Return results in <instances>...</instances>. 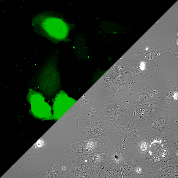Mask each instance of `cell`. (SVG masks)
Returning <instances> with one entry per match:
<instances>
[{
	"label": "cell",
	"mask_w": 178,
	"mask_h": 178,
	"mask_svg": "<svg viewBox=\"0 0 178 178\" xmlns=\"http://www.w3.org/2000/svg\"><path fill=\"white\" fill-rule=\"evenodd\" d=\"M132 74L123 59L107 71L80 98L84 103L109 104L126 101L135 94L131 90Z\"/></svg>",
	"instance_id": "6da1fadb"
},
{
	"label": "cell",
	"mask_w": 178,
	"mask_h": 178,
	"mask_svg": "<svg viewBox=\"0 0 178 178\" xmlns=\"http://www.w3.org/2000/svg\"><path fill=\"white\" fill-rule=\"evenodd\" d=\"M81 110L74 114L75 120L72 133L73 139L77 142L96 138L100 139L104 146L115 150L114 143L123 137L118 134L110 123L103 119L92 110L89 105L83 104Z\"/></svg>",
	"instance_id": "7a4b0ae2"
},
{
	"label": "cell",
	"mask_w": 178,
	"mask_h": 178,
	"mask_svg": "<svg viewBox=\"0 0 178 178\" xmlns=\"http://www.w3.org/2000/svg\"><path fill=\"white\" fill-rule=\"evenodd\" d=\"M58 13L44 11L32 19V25L35 32L55 44L60 41H67L69 30L68 24Z\"/></svg>",
	"instance_id": "3957f363"
},
{
	"label": "cell",
	"mask_w": 178,
	"mask_h": 178,
	"mask_svg": "<svg viewBox=\"0 0 178 178\" xmlns=\"http://www.w3.org/2000/svg\"><path fill=\"white\" fill-rule=\"evenodd\" d=\"M178 125L176 118L165 132L147 139L150 151L164 161L178 158Z\"/></svg>",
	"instance_id": "277c9868"
},
{
	"label": "cell",
	"mask_w": 178,
	"mask_h": 178,
	"mask_svg": "<svg viewBox=\"0 0 178 178\" xmlns=\"http://www.w3.org/2000/svg\"><path fill=\"white\" fill-rule=\"evenodd\" d=\"M170 50L175 56L177 55L170 48L168 42L161 40L155 39L148 44L145 49L139 52L131 51L128 55L131 58H138L145 62L147 66L156 69L158 73L160 69V66L164 61L158 58L159 54L166 50Z\"/></svg>",
	"instance_id": "5b68a950"
},
{
	"label": "cell",
	"mask_w": 178,
	"mask_h": 178,
	"mask_svg": "<svg viewBox=\"0 0 178 178\" xmlns=\"http://www.w3.org/2000/svg\"><path fill=\"white\" fill-rule=\"evenodd\" d=\"M178 106L170 107L148 120L146 122L148 128L144 139H148L166 131L178 117Z\"/></svg>",
	"instance_id": "8992f818"
},
{
	"label": "cell",
	"mask_w": 178,
	"mask_h": 178,
	"mask_svg": "<svg viewBox=\"0 0 178 178\" xmlns=\"http://www.w3.org/2000/svg\"><path fill=\"white\" fill-rule=\"evenodd\" d=\"M63 161L67 178H96L100 170L88 166L78 157L64 154Z\"/></svg>",
	"instance_id": "52a82bcc"
},
{
	"label": "cell",
	"mask_w": 178,
	"mask_h": 178,
	"mask_svg": "<svg viewBox=\"0 0 178 178\" xmlns=\"http://www.w3.org/2000/svg\"><path fill=\"white\" fill-rule=\"evenodd\" d=\"M34 175L39 178H67L63 160L56 157L50 159H42L35 167Z\"/></svg>",
	"instance_id": "ba28073f"
},
{
	"label": "cell",
	"mask_w": 178,
	"mask_h": 178,
	"mask_svg": "<svg viewBox=\"0 0 178 178\" xmlns=\"http://www.w3.org/2000/svg\"><path fill=\"white\" fill-rule=\"evenodd\" d=\"M117 132L129 142L136 143L146 136L148 127L146 123L138 119H134L123 126H115Z\"/></svg>",
	"instance_id": "9c48e42d"
},
{
	"label": "cell",
	"mask_w": 178,
	"mask_h": 178,
	"mask_svg": "<svg viewBox=\"0 0 178 178\" xmlns=\"http://www.w3.org/2000/svg\"><path fill=\"white\" fill-rule=\"evenodd\" d=\"M127 64L132 74L131 90L135 93L144 87V80L147 77H152L156 69L153 68H146V63L141 61L139 63L127 62Z\"/></svg>",
	"instance_id": "30bf717a"
},
{
	"label": "cell",
	"mask_w": 178,
	"mask_h": 178,
	"mask_svg": "<svg viewBox=\"0 0 178 178\" xmlns=\"http://www.w3.org/2000/svg\"><path fill=\"white\" fill-rule=\"evenodd\" d=\"M166 108L158 100L139 105L133 104L132 108L133 119H138L146 123Z\"/></svg>",
	"instance_id": "8fae6325"
},
{
	"label": "cell",
	"mask_w": 178,
	"mask_h": 178,
	"mask_svg": "<svg viewBox=\"0 0 178 178\" xmlns=\"http://www.w3.org/2000/svg\"><path fill=\"white\" fill-rule=\"evenodd\" d=\"M166 81L170 87L166 88L158 96L157 100L168 107L178 106V78L167 77Z\"/></svg>",
	"instance_id": "7c38bea8"
},
{
	"label": "cell",
	"mask_w": 178,
	"mask_h": 178,
	"mask_svg": "<svg viewBox=\"0 0 178 178\" xmlns=\"http://www.w3.org/2000/svg\"><path fill=\"white\" fill-rule=\"evenodd\" d=\"M133 104L131 99L118 102L113 124L114 126L125 125L133 120L132 112Z\"/></svg>",
	"instance_id": "4fadbf2b"
},
{
	"label": "cell",
	"mask_w": 178,
	"mask_h": 178,
	"mask_svg": "<svg viewBox=\"0 0 178 178\" xmlns=\"http://www.w3.org/2000/svg\"><path fill=\"white\" fill-rule=\"evenodd\" d=\"M178 170V158H175L154 165L148 172L160 173L168 175L171 178H177Z\"/></svg>",
	"instance_id": "5bb4252c"
},
{
	"label": "cell",
	"mask_w": 178,
	"mask_h": 178,
	"mask_svg": "<svg viewBox=\"0 0 178 178\" xmlns=\"http://www.w3.org/2000/svg\"><path fill=\"white\" fill-rule=\"evenodd\" d=\"M142 90L141 92L136 93L131 98L133 104L139 105L157 100L160 94L151 87L147 85Z\"/></svg>",
	"instance_id": "9a60e30c"
},
{
	"label": "cell",
	"mask_w": 178,
	"mask_h": 178,
	"mask_svg": "<svg viewBox=\"0 0 178 178\" xmlns=\"http://www.w3.org/2000/svg\"><path fill=\"white\" fill-rule=\"evenodd\" d=\"M108 154H93L79 158L85 163L93 168L101 169L107 164Z\"/></svg>",
	"instance_id": "2e32d148"
},
{
	"label": "cell",
	"mask_w": 178,
	"mask_h": 178,
	"mask_svg": "<svg viewBox=\"0 0 178 178\" xmlns=\"http://www.w3.org/2000/svg\"><path fill=\"white\" fill-rule=\"evenodd\" d=\"M96 178H122L120 168L115 162L107 164L99 170Z\"/></svg>",
	"instance_id": "e0dca14e"
},
{
	"label": "cell",
	"mask_w": 178,
	"mask_h": 178,
	"mask_svg": "<svg viewBox=\"0 0 178 178\" xmlns=\"http://www.w3.org/2000/svg\"><path fill=\"white\" fill-rule=\"evenodd\" d=\"M118 164L120 168L122 178H139L134 171L135 164L134 161L128 158L123 151L122 158Z\"/></svg>",
	"instance_id": "ac0fdd59"
},
{
	"label": "cell",
	"mask_w": 178,
	"mask_h": 178,
	"mask_svg": "<svg viewBox=\"0 0 178 178\" xmlns=\"http://www.w3.org/2000/svg\"><path fill=\"white\" fill-rule=\"evenodd\" d=\"M114 147L115 150L111 149L107 159V164L112 162H115L118 164L122 158L123 151L121 144L119 143L116 144Z\"/></svg>",
	"instance_id": "d6986e66"
},
{
	"label": "cell",
	"mask_w": 178,
	"mask_h": 178,
	"mask_svg": "<svg viewBox=\"0 0 178 178\" xmlns=\"http://www.w3.org/2000/svg\"><path fill=\"white\" fill-rule=\"evenodd\" d=\"M147 177L155 178H171V177L167 174L161 173L150 172L147 173Z\"/></svg>",
	"instance_id": "ffe728a7"
}]
</instances>
